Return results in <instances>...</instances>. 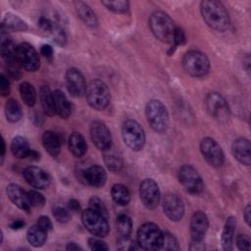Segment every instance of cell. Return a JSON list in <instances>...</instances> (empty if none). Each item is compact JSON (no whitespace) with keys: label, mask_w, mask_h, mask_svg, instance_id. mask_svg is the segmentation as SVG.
I'll list each match as a JSON object with an SVG mask.
<instances>
[{"label":"cell","mask_w":251,"mask_h":251,"mask_svg":"<svg viewBox=\"0 0 251 251\" xmlns=\"http://www.w3.org/2000/svg\"><path fill=\"white\" fill-rule=\"evenodd\" d=\"M200 12L205 23L219 32L226 31L230 25V19L226 7L219 1L205 0L200 3Z\"/></svg>","instance_id":"cell-1"},{"label":"cell","mask_w":251,"mask_h":251,"mask_svg":"<svg viewBox=\"0 0 251 251\" xmlns=\"http://www.w3.org/2000/svg\"><path fill=\"white\" fill-rule=\"evenodd\" d=\"M148 24L151 32L157 39L165 43H173L176 26H175L174 21L167 13L155 11L151 14Z\"/></svg>","instance_id":"cell-2"},{"label":"cell","mask_w":251,"mask_h":251,"mask_svg":"<svg viewBox=\"0 0 251 251\" xmlns=\"http://www.w3.org/2000/svg\"><path fill=\"white\" fill-rule=\"evenodd\" d=\"M145 116L149 126L159 133L165 132L169 126V114L165 105L156 99L150 100L145 107Z\"/></svg>","instance_id":"cell-3"},{"label":"cell","mask_w":251,"mask_h":251,"mask_svg":"<svg viewBox=\"0 0 251 251\" xmlns=\"http://www.w3.org/2000/svg\"><path fill=\"white\" fill-rule=\"evenodd\" d=\"M182 68L186 74L199 77L209 73L210 61L208 57L197 50L187 51L182 57Z\"/></svg>","instance_id":"cell-4"},{"label":"cell","mask_w":251,"mask_h":251,"mask_svg":"<svg viewBox=\"0 0 251 251\" xmlns=\"http://www.w3.org/2000/svg\"><path fill=\"white\" fill-rule=\"evenodd\" d=\"M86 100L95 110H104L110 103L111 94L107 84L101 79H92L86 87Z\"/></svg>","instance_id":"cell-5"},{"label":"cell","mask_w":251,"mask_h":251,"mask_svg":"<svg viewBox=\"0 0 251 251\" xmlns=\"http://www.w3.org/2000/svg\"><path fill=\"white\" fill-rule=\"evenodd\" d=\"M163 238V231L153 223L143 224L137 231V244L144 250H158L161 249Z\"/></svg>","instance_id":"cell-6"},{"label":"cell","mask_w":251,"mask_h":251,"mask_svg":"<svg viewBox=\"0 0 251 251\" xmlns=\"http://www.w3.org/2000/svg\"><path fill=\"white\" fill-rule=\"evenodd\" d=\"M122 137L125 144L132 151H139L145 144V133L142 126L134 120H127L122 126Z\"/></svg>","instance_id":"cell-7"},{"label":"cell","mask_w":251,"mask_h":251,"mask_svg":"<svg viewBox=\"0 0 251 251\" xmlns=\"http://www.w3.org/2000/svg\"><path fill=\"white\" fill-rule=\"evenodd\" d=\"M81 221L84 227L97 237H105L109 233L107 218L95 210L88 208L81 213Z\"/></svg>","instance_id":"cell-8"},{"label":"cell","mask_w":251,"mask_h":251,"mask_svg":"<svg viewBox=\"0 0 251 251\" xmlns=\"http://www.w3.org/2000/svg\"><path fill=\"white\" fill-rule=\"evenodd\" d=\"M205 108L211 117L221 123H226L230 116L226 100L218 92H210L205 97Z\"/></svg>","instance_id":"cell-9"},{"label":"cell","mask_w":251,"mask_h":251,"mask_svg":"<svg viewBox=\"0 0 251 251\" xmlns=\"http://www.w3.org/2000/svg\"><path fill=\"white\" fill-rule=\"evenodd\" d=\"M178 181L191 194H199L204 188L203 180L198 172L190 165H183L178 170Z\"/></svg>","instance_id":"cell-10"},{"label":"cell","mask_w":251,"mask_h":251,"mask_svg":"<svg viewBox=\"0 0 251 251\" xmlns=\"http://www.w3.org/2000/svg\"><path fill=\"white\" fill-rule=\"evenodd\" d=\"M200 151L206 162L214 167L219 168L225 162V155L220 144L211 137H205L200 143Z\"/></svg>","instance_id":"cell-11"},{"label":"cell","mask_w":251,"mask_h":251,"mask_svg":"<svg viewBox=\"0 0 251 251\" xmlns=\"http://www.w3.org/2000/svg\"><path fill=\"white\" fill-rule=\"evenodd\" d=\"M139 197L142 204L149 210L155 209L160 202V190L153 178H145L139 185Z\"/></svg>","instance_id":"cell-12"},{"label":"cell","mask_w":251,"mask_h":251,"mask_svg":"<svg viewBox=\"0 0 251 251\" xmlns=\"http://www.w3.org/2000/svg\"><path fill=\"white\" fill-rule=\"evenodd\" d=\"M18 61L27 72H35L40 66V60L37 51L27 42H22L18 45Z\"/></svg>","instance_id":"cell-13"},{"label":"cell","mask_w":251,"mask_h":251,"mask_svg":"<svg viewBox=\"0 0 251 251\" xmlns=\"http://www.w3.org/2000/svg\"><path fill=\"white\" fill-rule=\"evenodd\" d=\"M90 137L93 144L101 151H105L112 147V135L107 126L95 121L90 125Z\"/></svg>","instance_id":"cell-14"},{"label":"cell","mask_w":251,"mask_h":251,"mask_svg":"<svg viewBox=\"0 0 251 251\" xmlns=\"http://www.w3.org/2000/svg\"><path fill=\"white\" fill-rule=\"evenodd\" d=\"M66 86L69 93L74 97H80L86 92L85 79L79 70L75 68L68 69L66 72Z\"/></svg>","instance_id":"cell-15"},{"label":"cell","mask_w":251,"mask_h":251,"mask_svg":"<svg viewBox=\"0 0 251 251\" xmlns=\"http://www.w3.org/2000/svg\"><path fill=\"white\" fill-rule=\"evenodd\" d=\"M163 210L165 215L173 222H177L184 215L182 200L175 193H168L163 199Z\"/></svg>","instance_id":"cell-16"},{"label":"cell","mask_w":251,"mask_h":251,"mask_svg":"<svg viewBox=\"0 0 251 251\" xmlns=\"http://www.w3.org/2000/svg\"><path fill=\"white\" fill-rule=\"evenodd\" d=\"M23 175L26 182L37 189H44L50 183L48 174L41 168L35 166H30L25 169Z\"/></svg>","instance_id":"cell-17"},{"label":"cell","mask_w":251,"mask_h":251,"mask_svg":"<svg viewBox=\"0 0 251 251\" xmlns=\"http://www.w3.org/2000/svg\"><path fill=\"white\" fill-rule=\"evenodd\" d=\"M209 226L207 215L202 211L195 212L190 220V235L191 240L203 241Z\"/></svg>","instance_id":"cell-18"},{"label":"cell","mask_w":251,"mask_h":251,"mask_svg":"<svg viewBox=\"0 0 251 251\" xmlns=\"http://www.w3.org/2000/svg\"><path fill=\"white\" fill-rule=\"evenodd\" d=\"M6 193L9 199L21 210L29 212L31 208V204L29 202L28 193L25 192L20 185L11 183L6 188Z\"/></svg>","instance_id":"cell-19"},{"label":"cell","mask_w":251,"mask_h":251,"mask_svg":"<svg viewBox=\"0 0 251 251\" xmlns=\"http://www.w3.org/2000/svg\"><path fill=\"white\" fill-rule=\"evenodd\" d=\"M233 157L242 165L249 166L251 163V144L247 138L239 137L231 145Z\"/></svg>","instance_id":"cell-20"},{"label":"cell","mask_w":251,"mask_h":251,"mask_svg":"<svg viewBox=\"0 0 251 251\" xmlns=\"http://www.w3.org/2000/svg\"><path fill=\"white\" fill-rule=\"evenodd\" d=\"M82 176L86 183L94 187L103 186L107 180L106 171L99 165H93L83 170Z\"/></svg>","instance_id":"cell-21"},{"label":"cell","mask_w":251,"mask_h":251,"mask_svg":"<svg viewBox=\"0 0 251 251\" xmlns=\"http://www.w3.org/2000/svg\"><path fill=\"white\" fill-rule=\"evenodd\" d=\"M18 46L14 43V41L8 37H5V34L1 32V44H0V52L2 59L5 61L6 65H11L15 63H19L17 56Z\"/></svg>","instance_id":"cell-22"},{"label":"cell","mask_w":251,"mask_h":251,"mask_svg":"<svg viewBox=\"0 0 251 251\" xmlns=\"http://www.w3.org/2000/svg\"><path fill=\"white\" fill-rule=\"evenodd\" d=\"M54 108L57 115L62 119H68L72 114V105L63 91L57 89L52 92Z\"/></svg>","instance_id":"cell-23"},{"label":"cell","mask_w":251,"mask_h":251,"mask_svg":"<svg viewBox=\"0 0 251 251\" xmlns=\"http://www.w3.org/2000/svg\"><path fill=\"white\" fill-rule=\"evenodd\" d=\"M75 9L78 18L83 22V24L89 27H96L98 25V21L93 10L84 2L76 1L75 2Z\"/></svg>","instance_id":"cell-24"},{"label":"cell","mask_w":251,"mask_h":251,"mask_svg":"<svg viewBox=\"0 0 251 251\" xmlns=\"http://www.w3.org/2000/svg\"><path fill=\"white\" fill-rule=\"evenodd\" d=\"M42 144L48 154L52 157H57L59 155L61 149V138L56 132L46 130L42 135Z\"/></svg>","instance_id":"cell-25"},{"label":"cell","mask_w":251,"mask_h":251,"mask_svg":"<svg viewBox=\"0 0 251 251\" xmlns=\"http://www.w3.org/2000/svg\"><path fill=\"white\" fill-rule=\"evenodd\" d=\"M27 29V25L18 16L7 13L1 23V30L8 31H25Z\"/></svg>","instance_id":"cell-26"},{"label":"cell","mask_w":251,"mask_h":251,"mask_svg":"<svg viewBox=\"0 0 251 251\" xmlns=\"http://www.w3.org/2000/svg\"><path fill=\"white\" fill-rule=\"evenodd\" d=\"M69 149L75 157H82L87 151V144L79 132H73L69 137Z\"/></svg>","instance_id":"cell-27"},{"label":"cell","mask_w":251,"mask_h":251,"mask_svg":"<svg viewBox=\"0 0 251 251\" xmlns=\"http://www.w3.org/2000/svg\"><path fill=\"white\" fill-rule=\"evenodd\" d=\"M236 226V220L234 217H228L226 219V225L223 229L221 243L225 250H231L232 249V240H233V233Z\"/></svg>","instance_id":"cell-28"},{"label":"cell","mask_w":251,"mask_h":251,"mask_svg":"<svg viewBox=\"0 0 251 251\" xmlns=\"http://www.w3.org/2000/svg\"><path fill=\"white\" fill-rule=\"evenodd\" d=\"M47 231L41 228L37 224L31 226L26 232V239L33 247H41L47 239Z\"/></svg>","instance_id":"cell-29"},{"label":"cell","mask_w":251,"mask_h":251,"mask_svg":"<svg viewBox=\"0 0 251 251\" xmlns=\"http://www.w3.org/2000/svg\"><path fill=\"white\" fill-rule=\"evenodd\" d=\"M30 150L31 149L29 147V144L26 138L20 135L13 138L11 142V151L15 157L20 159L27 158Z\"/></svg>","instance_id":"cell-30"},{"label":"cell","mask_w":251,"mask_h":251,"mask_svg":"<svg viewBox=\"0 0 251 251\" xmlns=\"http://www.w3.org/2000/svg\"><path fill=\"white\" fill-rule=\"evenodd\" d=\"M40 101L41 106L44 111V113L48 116H54L56 114L55 108H54V101H53V94L50 91L49 87L46 85H43L40 88Z\"/></svg>","instance_id":"cell-31"},{"label":"cell","mask_w":251,"mask_h":251,"mask_svg":"<svg viewBox=\"0 0 251 251\" xmlns=\"http://www.w3.org/2000/svg\"><path fill=\"white\" fill-rule=\"evenodd\" d=\"M112 198L118 205L126 206L130 201V193L126 186L121 183H117L112 187L111 190Z\"/></svg>","instance_id":"cell-32"},{"label":"cell","mask_w":251,"mask_h":251,"mask_svg":"<svg viewBox=\"0 0 251 251\" xmlns=\"http://www.w3.org/2000/svg\"><path fill=\"white\" fill-rule=\"evenodd\" d=\"M132 230L131 219L126 215H120L117 219V231L119 239H128Z\"/></svg>","instance_id":"cell-33"},{"label":"cell","mask_w":251,"mask_h":251,"mask_svg":"<svg viewBox=\"0 0 251 251\" xmlns=\"http://www.w3.org/2000/svg\"><path fill=\"white\" fill-rule=\"evenodd\" d=\"M5 115L10 123H17L23 116L22 108L15 99H9L5 105Z\"/></svg>","instance_id":"cell-34"},{"label":"cell","mask_w":251,"mask_h":251,"mask_svg":"<svg viewBox=\"0 0 251 251\" xmlns=\"http://www.w3.org/2000/svg\"><path fill=\"white\" fill-rule=\"evenodd\" d=\"M104 162L107 168L114 172L118 173L123 168V160L121 156H119L116 152L111 150V147L104 151Z\"/></svg>","instance_id":"cell-35"},{"label":"cell","mask_w":251,"mask_h":251,"mask_svg":"<svg viewBox=\"0 0 251 251\" xmlns=\"http://www.w3.org/2000/svg\"><path fill=\"white\" fill-rule=\"evenodd\" d=\"M20 94L22 100L28 107H32L36 101V91L32 84L29 82H22L20 84Z\"/></svg>","instance_id":"cell-36"},{"label":"cell","mask_w":251,"mask_h":251,"mask_svg":"<svg viewBox=\"0 0 251 251\" xmlns=\"http://www.w3.org/2000/svg\"><path fill=\"white\" fill-rule=\"evenodd\" d=\"M101 4L104 5L108 10H110L114 13H117V14L126 13L128 10V5H129V3L127 1H124V0L101 1Z\"/></svg>","instance_id":"cell-37"},{"label":"cell","mask_w":251,"mask_h":251,"mask_svg":"<svg viewBox=\"0 0 251 251\" xmlns=\"http://www.w3.org/2000/svg\"><path fill=\"white\" fill-rule=\"evenodd\" d=\"M52 213L53 216L55 218V220L59 223H67L71 220V213H70V209H67L63 206L60 205H55L52 208Z\"/></svg>","instance_id":"cell-38"},{"label":"cell","mask_w":251,"mask_h":251,"mask_svg":"<svg viewBox=\"0 0 251 251\" xmlns=\"http://www.w3.org/2000/svg\"><path fill=\"white\" fill-rule=\"evenodd\" d=\"M178 243L176 238L170 232H163L161 249L164 250H178Z\"/></svg>","instance_id":"cell-39"},{"label":"cell","mask_w":251,"mask_h":251,"mask_svg":"<svg viewBox=\"0 0 251 251\" xmlns=\"http://www.w3.org/2000/svg\"><path fill=\"white\" fill-rule=\"evenodd\" d=\"M27 193H28V198H29L31 207L41 208L44 206L45 198L41 193H39L36 190H29V191H27Z\"/></svg>","instance_id":"cell-40"},{"label":"cell","mask_w":251,"mask_h":251,"mask_svg":"<svg viewBox=\"0 0 251 251\" xmlns=\"http://www.w3.org/2000/svg\"><path fill=\"white\" fill-rule=\"evenodd\" d=\"M89 208L95 210L96 212L102 214L104 217H108V213H107V209L104 205V203L102 202V200L100 198H98L97 196H93L89 199Z\"/></svg>","instance_id":"cell-41"},{"label":"cell","mask_w":251,"mask_h":251,"mask_svg":"<svg viewBox=\"0 0 251 251\" xmlns=\"http://www.w3.org/2000/svg\"><path fill=\"white\" fill-rule=\"evenodd\" d=\"M50 34L52 35L54 42H56L57 44H59L61 46L65 45V43H66V34H65L64 30L57 24H55L54 28H53V30L51 31Z\"/></svg>","instance_id":"cell-42"},{"label":"cell","mask_w":251,"mask_h":251,"mask_svg":"<svg viewBox=\"0 0 251 251\" xmlns=\"http://www.w3.org/2000/svg\"><path fill=\"white\" fill-rule=\"evenodd\" d=\"M236 245L239 250L250 251L251 250V239L246 234H239L236 237Z\"/></svg>","instance_id":"cell-43"},{"label":"cell","mask_w":251,"mask_h":251,"mask_svg":"<svg viewBox=\"0 0 251 251\" xmlns=\"http://www.w3.org/2000/svg\"><path fill=\"white\" fill-rule=\"evenodd\" d=\"M88 246L92 251H105L108 250V246L107 244L97 238L91 237L88 239Z\"/></svg>","instance_id":"cell-44"},{"label":"cell","mask_w":251,"mask_h":251,"mask_svg":"<svg viewBox=\"0 0 251 251\" xmlns=\"http://www.w3.org/2000/svg\"><path fill=\"white\" fill-rule=\"evenodd\" d=\"M185 41H186V37H185V33H184L183 29L176 26L175 33H174V40H173L174 45L176 47L178 45H183L185 43Z\"/></svg>","instance_id":"cell-45"},{"label":"cell","mask_w":251,"mask_h":251,"mask_svg":"<svg viewBox=\"0 0 251 251\" xmlns=\"http://www.w3.org/2000/svg\"><path fill=\"white\" fill-rule=\"evenodd\" d=\"M54 25H55V23L52 22L51 20H49L48 18L41 17V18L38 20V26H39L43 31H46V32L51 33V31H52L53 28H54Z\"/></svg>","instance_id":"cell-46"},{"label":"cell","mask_w":251,"mask_h":251,"mask_svg":"<svg viewBox=\"0 0 251 251\" xmlns=\"http://www.w3.org/2000/svg\"><path fill=\"white\" fill-rule=\"evenodd\" d=\"M0 93L4 97L10 93V82L3 74L0 75Z\"/></svg>","instance_id":"cell-47"},{"label":"cell","mask_w":251,"mask_h":251,"mask_svg":"<svg viewBox=\"0 0 251 251\" xmlns=\"http://www.w3.org/2000/svg\"><path fill=\"white\" fill-rule=\"evenodd\" d=\"M37 225L47 232L52 229V222L47 216L39 217L37 220Z\"/></svg>","instance_id":"cell-48"},{"label":"cell","mask_w":251,"mask_h":251,"mask_svg":"<svg viewBox=\"0 0 251 251\" xmlns=\"http://www.w3.org/2000/svg\"><path fill=\"white\" fill-rule=\"evenodd\" d=\"M40 53L46 59H52V57H53V48L48 44H44L40 48Z\"/></svg>","instance_id":"cell-49"},{"label":"cell","mask_w":251,"mask_h":251,"mask_svg":"<svg viewBox=\"0 0 251 251\" xmlns=\"http://www.w3.org/2000/svg\"><path fill=\"white\" fill-rule=\"evenodd\" d=\"M68 207L70 209V211L73 212H78L80 210V205L79 202L76 199H71L68 202Z\"/></svg>","instance_id":"cell-50"},{"label":"cell","mask_w":251,"mask_h":251,"mask_svg":"<svg viewBox=\"0 0 251 251\" xmlns=\"http://www.w3.org/2000/svg\"><path fill=\"white\" fill-rule=\"evenodd\" d=\"M243 218L246 222V224L248 226H250V219H251V207L250 205L248 204L245 208H244V211H243Z\"/></svg>","instance_id":"cell-51"},{"label":"cell","mask_w":251,"mask_h":251,"mask_svg":"<svg viewBox=\"0 0 251 251\" xmlns=\"http://www.w3.org/2000/svg\"><path fill=\"white\" fill-rule=\"evenodd\" d=\"M205 247L202 244V241H196V240H191L190 243V250H203Z\"/></svg>","instance_id":"cell-52"},{"label":"cell","mask_w":251,"mask_h":251,"mask_svg":"<svg viewBox=\"0 0 251 251\" xmlns=\"http://www.w3.org/2000/svg\"><path fill=\"white\" fill-rule=\"evenodd\" d=\"M25 226V222L23 220H16L10 224V227L12 229H21Z\"/></svg>","instance_id":"cell-53"},{"label":"cell","mask_w":251,"mask_h":251,"mask_svg":"<svg viewBox=\"0 0 251 251\" xmlns=\"http://www.w3.org/2000/svg\"><path fill=\"white\" fill-rule=\"evenodd\" d=\"M27 158L30 159V160H32V161H38V160L40 159V154H39L37 151L31 149Z\"/></svg>","instance_id":"cell-54"},{"label":"cell","mask_w":251,"mask_h":251,"mask_svg":"<svg viewBox=\"0 0 251 251\" xmlns=\"http://www.w3.org/2000/svg\"><path fill=\"white\" fill-rule=\"evenodd\" d=\"M66 249L67 250H71V251H74V250H81L82 248L80 246H78L75 242H69L66 246Z\"/></svg>","instance_id":"cell-55"},{"label":"cell","mask_w":251,"mask_h":251,"mask_svg":"<svg viewBox=\"0 0 251 251\" xmlns=\"http://www.w3.org/2000/svg\"><path fill=\"white\" fill-rule=\"evenodd\" d=\"M243 65H245L244 69L249 74V72H250V57H249V55H246V57L243 59Z\"/></svg>","instance_id":"cell-56"},{"label":"cell","mask_w":251,"mask_h":251,"mask_svg":"<svg viewBox=\"0 0 251 251\" xmlns=\"http://www.w3.org/2000/svg\"><path fill=\"white\" fill-rule=\"evenodd\" d=\"M1 158H2V162L4 159V155H5V151H6V146H5V140L2 138V150H1Z\"/></svg>","instance_id":"cell-57"}]
</instances>
